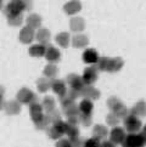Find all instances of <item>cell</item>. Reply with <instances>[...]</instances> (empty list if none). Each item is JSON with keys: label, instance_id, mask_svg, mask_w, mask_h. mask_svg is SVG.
<instances>
[{"label": "cell", "instance_id": "6da1fadb", "mask_svg": "<svg viewBox=\"0 0 146 147\" xmlns=\"http://www.w3.org/2000/svg\"><path fill=\"white\" fill-rule=\"evenodd\" d=\"M32 9V0H11L4 9V13L7 18L22 15L26 10Z\"/></svg>", "mask_w": 146, "mask_h": 147}, {"label": "cell", "instance_id": "7a4b0ae2", "mask_svg": "<svg viewBox=\"0 0 146 147\" xmlns=\"http://www.w3.org/2000/svg\"><path fill=\"white\" fill-rule=\"evenodd\" d=\"M124 66V62L121 57H100L96 63L99 71L116 73L122 69Z\"/></svg>", "mask_w": 146, "mask_h": 147}, {"label": "cell", "instance_id": "3957f363", "mask_svg": "<svg viewBox=\"0 0 146 147\" xmlns=\"http://www.w3.org/2000/svg\"><path fill=\"white\" fill-rule=\"evenodd\" d=\"M123 123H124V130L129 134H138V133H140V130L143 129L141 120L132 113L123 120Z\"/></svg>", "mask_w": 146, "mask_h": 147}, {"label": "cell", "instance_id": "277c9868", "mask_svg": "<svg viewBox=\"0 0 146 147\" xmlns=\"http://www.w3.org/2000/svg\"><path fill=\"white\" fill-rule=\"evenodd\" d=\"M16 98H17V101H18L20 103L28 105V106H29L30 103L38 101V98H36L35 94H34L32 90L27 89V88H22V89H21V90L17 92Z\"/></svg>", "mask_w": 146, "mask_h": 147}, {"label": "cell", "instance_id": "5b68a950", "mask_svg": "<svg viewBox=\"0 0 146 147\" xmlns=\"http://www.w3.org/2000/svg\"><path fill=\"white\" fill-rule=\"evenodd\" d=\"M99 77V69L96 66H90L84 69V73H83V82H84L85 85H93L94 83L97 80Z\"/></svg>", "mask_w": 146, "mask_h": 147}, {"label": "cell", "instance_id": "8992f818", "mask_svg": "<svg viewBox=\"0 0 146 147\" xmlns=\"http://www.w3.org/2000/svg\"><path fill=\"white\" fill-rule=\"evenodd\" d=\"M127 136V131L124 130V128L121 127H114L111 131H110V140L112 141L114 145H122Z\"/></svg>", "mask_w": 146, "mask_h": 147}, {"label": "cell", "instance_id": "52a82bcc", "mask_svg": "<svg viewBox=\"0 0 146 147\" xmlns=\"http://www.w3.org/2000/svg\"><path fill=\"white\" fill-rule=\"evenodd\" d=\"M66 82L71 89H74V90H78V91H80L85 85L84 82H83V78L78 74H74V73H71V74L67 76Z\"/></svg>", "mask_w": 146, "mask_h": 147}, {"label": "cell", "instance_id": "ba28073f", "mask_svg": "<svg viewBox=\"0 0 146 147\" xmlns=\"http://www.w3.org/2000/svg\"><path fill=\"white\" fill-rule=\"evenodd\" d=\"M80 96L93 101V100H97L100 97V91L93 85H84V88L80 90Z\"/></svg>", "mask_w": 146, "mask_h": 147}, {"label": "cell", "instance_id": "9c48e42d", "mask_svg": "<svg viewBox=\"0 0 146 147\" xmlns=\"http://www.w3.org/2000/svg\"><path fill=\"white\" fill-rule=\"evenodd\" d=\"M34 38H35L34 29L27 27V26H26V27H23L22 29L20 30L18 39H20L21 43H23V44H29V43H32Z\"/></svg>", "mask_w": 146, "mask_h": 147}, {"label": "cell", "instance_id": "30bf717a", "mask_svg": "<svg viewBox=\"0 0 146 147\" xmlns=\"http://www.w3.org/2000/svg\"><path fill=\"white\" fill-rule=\"evenodd\" d=\"M45 59L48 60L49 63H56V62H59L61 59V52L57 50L55 46L49 45V46H46Z\"/></svg>", "mask_w": 146, "mask_h": 147}, {"label": "cell", "instance_id": "8fae6325", "mask_svg": "<svg viewBox=\"0 0 146 147\" xmlns=\"http://www.w3.org/2000/svg\"><path fill=\"white\" fill-rule=\"evenodd\" d=\"M51 89L53 91L59 95V97H64L66 94H67V86H66V83L61 79H54L53 83H51Z\"/></svg>", "mask_w": 146, "mask_h": 147}, {"label": "cell", "instance_id": "7c38bea8", "mask_svg": "<svg viewBox=\"0 0 146 147\" xmlns=\"http://www.w3.org/2000/svg\"><path fill=\"white\" fill-rule=\"evenodd\" d=\"M99 59H100V56L95 49H87L83 52V61L88 65H96Z\"/></svg>", "mask_w": 146, "mask_h": 147}, {"label": "cell", "instance_id": "4fadbf2b", "mask_svg": "<svg viewBox=\"0 0 146 147\" xmlns=\"http://www.w3.org/2000/svg\"><path fill=\"white\" fill-rule=\"evenodd\" d=\"M4 111L6 112V114H9V115L20 114V112H21V103L17 101V100H12V101H9V102L5 103Z\"/></svg>", "mask_w": 146, "mask_h": 147}, {"label": "cell", "instance_id": "5bb4252c", "mask_svg": "<svg viewBox=\"0 0 146 147\" xmlns=\"http://www.w3.org/2000/svg\"><path fill=\"white\" fill-rule=\"evenodd\" d=\"M82 10V4L78 0H71L67 4H65L64 6V11L67 15H74L77 12H79Z\"/></svg>", "mask_w": 146, "mask_h": 147}, {"label": "cell", "instance_id": "9a60e30c", "mask_svg": "<svg viewBox=\"0 0 146 147\" xmlns=\"http://www.w3.org/2000/svg\"><path fill=\"white\" fill-rule=\"evenodd\" d=\"M108 135H110L108 129L105 127V125H102V124H97L93 129V138H96V139H99L100 141L101 140H105Z\"/></svg>", "mask_w": 146, "mask_h": 147}, {"label": "cell", "instance_id": "2e32d148", "mask_svg": "<svg viewBox=\"0 0 146 147\" xmlns=\"http://www.w3.org/2000/svg\"><path fill=\"white\" fill-rule=\"evenodd\" d=\"M130 113L134 114L135 117H146V102L145 101H139L133 106L130 109Z\"/></svg>", "mask_w": 146, "mask_h": 147}, {"label": "cell", "instance_id": "e0dca14e", "mask_svg": "<svg viewBox=\"0 0 146 147\" xmlns=\"http://www.w3.org/2000/svg\"><path fill=\"white\" fill-rule=\"evenodd\" d=\"M27 27L32 28V29H40L41 26V17L36 13H30L27 17Z\"/></svg>", "mask_w": 146, "mask_h": 147}, {"label": "cell", "instance_id": "ac0fdd59", "mask_svg": "<svg viewBox=\"0 0 146 147\" xmlns=\"http://www.w3.org/2000/svg\"><path fill=\"white\" fill-rule=\"evenodd\" d=\"M88 43H89L88 36L83 35V34H78L76 36H73V39H72V45L74 46L76 49H84L88 45Z\"/></svg>", "mask_w": 146, "mask_h": 147}, {"label": "cell", "instance_id": "d6986e66", "mask_svg": "<svg viewBox=\"0 0 146 147\" xmlns=\"http://www.w3.org/2000/svg\"><path fill=\"white\" fill-rule=\"evenodd\" d=\"M45 51H46V46L43 44H39V43L35 45H32L28 50L29 55L33 57H43V56H45Z\"/></svg>", "mask_w": 146, "mask_h": 147}, {"label": "cell", "instance_id": "ffe728a7", "mask_svg": "<svg viewBox=\"0 0 146 147\" xmlns=\"http://www.w3.org/2000/svg\"><path fill=\"white\" fill-rule=\"evenodd\" d=\"M70 27H71V30H73V32H82L85 28V22L80 17H73L70 22Z\"/></svg>", "mask_w": 146, "mask_h": 147}, {"label": "cell", "instance_id": "44dd1931", "mask_svg": "<svg viewBox=\"0 0 146 147\" xmlns=\"http://www.w3.org/2000/svg\"><path fill=\"white\" fill-rule=\"evenodd\" d=\"M123 106H124L123 102L118 97H116V96H112V97H110L107 100V107L111 109L112 113H116L118 109H121Z\"/></svg>", "mask_w": 146, "mask_h": 147}, {"label": "cell", "instance_id": "7402d4cb", "mask_svg": "<svg viewBox=\"0 0 146 147\" xmlns=\"http://www.w3.org/2000/svg\"><path fill=\"white\" fill-rule=\"evenodd\" d=\"M35 38L39 41V44L46 45L50 40V32L46 28H40V29H38V32H36Z\"/></svg>", "mask_w": 146, "mask_h": 147}, {"label": "cell", "instance_id": "603a6c76", "mask_svg": "<svg viewBox=\"0 0 146 147\" xmlns=\"http://www.w3.org/2000/svg\"><path fill=\"white\" fill-rule=\"evenodd\" d=\"M78 107H79V112L82 114H91L94 105H93V101L84 98V100H82L79 105H78Z\"/></svg>", "mask_w": 146, "mask_h": 147}, {"label": "cell", "instance_id": "cb8c5ba5", "mask_svg": "<svg viewBox=\"0 0 146 147\" xmlns=\"http://www.w3.org/2000/svg\"><path fill=\"white\" fill-rule=\"evenodd\" d=\"M43 73H44L45 78H48V79H50V80H54L56 78V76H57V73H59V69H57L55 63H49L48 66H45Z\"/></svg>", "mask_w": 146, "mask_h": 147}, {"label": "cell", "instance_id": "d4e9b609", "mask_svg": "<svg viewBox=\"0 0 146 147\" xmlns=\"http://www.w3.org/2000/svg\"><path fill=\"white\" fill-rule=\"evenodd\" d=\"M41 106H43V109L46 113H50L56 109V102L51 96H46L44 97L43 102H41Z\"/></svg>", "mask_w": 146, "mask_h": 147}, {"label": "cell", "instance_id": "484cf974", "mask_svg": "<svg viewBox=\"0 0 146 147\" xmlns=\"http://www.w3.org/2000/svg\"><path fill=\"white\" fill-rule=\"evenodd\" d=\"M71 41V36L67 32H61L56 35V43L59 44L61 48H68Z\"/></svg>", "mask_w": 146, "mask_h": 147}, {"label": "cell", "instance_id": "4316f807", "mask_svg": "<svg viewBox=\"0 0 146 147\" xmlns=\"http://www.w3.org/2000/svg\"><path fill=\"white\" fill-rule=\"evenodd\" d=\"M51 83L53 80L48 79V78H39L36 80V88L40 92H46L49 89H51Z\"/></svg>", "mask_w": 146, "mask_h": 147}, {"label": "cell", "instance_id": "83f0119b", "mask_svg": "<svg viewBox=\"0 0 146 147\" xmlns=\"http://www.w3.org/2000/svg\"><path fill=\"white\" fill-rule=\"evenodd\" d=\"M64 113L66 114V117H78L80 114L79 107H78V105H76V102L64 107Z\"/></svg>", "mask_w": 146, "mask_h": 147}, {"label": "cell", "instance_id": "f1b7e54d", "mask_svg": "<svg viewBox=\"0 0 146 147\" xmlns=\"http://www.w3.org/2000/svg\"><path fill=\"white\" fill-rule=\"evenodd\" d=\"M122 147H138L137 134H127L126 139L122 142Z\"/></svg>", "mask_w": 146, "mask_h": 147}, {"label": "cell", "instance_id": "f546056e", "mask_svg": "<svg viewBox=\"0 0 146 147\" xmlns=\"http://www.w3.org/2000/svg\"><path fill=\"white\" fill-rule=\"evenodd\" d=\"M65 135L68 136V139L78 138V136H79V128H78V125H73V124L67 123V129H66V134Z\"/></svg>", "mask_w": 146, "mask_h": 147}, {"label": "cell", "instance_id": "4dcf8cb0", "mask_svg": "<svg viewBox=\"0 0 146 147\" xmlns=\"http://www.w3.org/2000/svg\"><path fill=\"white\" fill-rule=\"evenodd\" d=\"M46 134H48V136H49L50 139L56 140V141H59V140L62 138V136H64V135H62V134L60 133L59 130H56V129L53 127V125H51V127H49L48 129H46Z\"/></svg>", "mask_w": 146, "mask_h": 147}, {"label": "cell", "instance_id": "1f68e13d", "mask_svg": "<svg viewBox=\"0 0 146 147\" xmlns=\"http://www.w3.org/2000/svg\"><path fill=\"white\" fill-rule=\"evenodd\" d=\"M119 119L118 117L114 113H108L107 115H106V123H107V125H110V127H118V123H119Z\"/></svg>", "mask_w": 146, "mask_h": 147}, {"label": "cell", "instance_id": "d6a6232c", "mask_svg": "<svg viewBox=\"0 0 146 147\" xmlns=\"http://www.w3.org/2000/svg\"><path fill=\"white\" fill-rule=\"evenodd\" d=\"M50 124H51V122H50V119H49V117H48V114H45L44 118L41 119L39 123H36V124H34V125H35V128L38 129V130H46V129L50 127Z\"/></svg>", "mask_w": 146, "mask_h": 147}, {"label": "cell", "instance_id": "836d02e7", "mask_svg": "<svg viewBox=\"0 0 146 147\" xmlns=\"http://www.w3.org/2000/svg\"><path fill=\"white\" fill-rule=\"evenodd\" d=\"M43 106H41V103L39 101H35L33 103H30L29 105V112L30 114H33V113H43Z\"/></svg>", "mask_w": 146, "mask_h": 147}, {"label": "cell", "instance_id": "e575fe53", "mask_svg": "<svg viewBox=\"0 0 146 147\" xmlns=\"http://www.w3.org/2000/svg\"><path fill=\"white\" fill-rule=\"evenodd\" d=\"M79 123L83 124L84 127H89L93 123V118H91V114H79Z\"/></svg>", "mask_w": 146, "mask_h": 147}, {"label": "cell", "instance_id": "d590c367", "mask_svg": "<svg viewBox=\"0 0 146 147\" xmlns=\"http://www.w3.org/2000/svg\"><path fill=\"white\" fill-rule=\"evenodd\" d=\"M46 114H48V117H49V119H50L51 124L57 123V122H60V120H62V119H61V113L57 111V109H55V111L50 112V113H46Z\"/></svg>", "mask_w": 146, "mask_h": 147}, {"label": "cell", "instance_id": "8d00e7d4", "mask_svg": "<svg viewBox=\"0 0 146 147\" xmlns=\"http://www.w3.org/2000/svg\"><path fill=\"white\" fill-rule=\"evenodd\" d=\"M22 21H23L22 15H18V16H14V17L7 18L9 24L12 26V27H17V26H20L21 23H22Z\"/></svg>", "mask_w": 146, "mask_h": 147}, {"label": "cell", "instance_id": "74e56055", "mask_svg": "<svg viewBox=\"0 0 146 147\" xmlns=\"http://www.w3.org/2000/svg\"><path fill=\"white\" fill-rule=\"evenodd\" d=\"M53 127L56 129V130H59L60 133L62 135H65L66 134V129H67V123L64 122V120H60V122H57V123H54V124H51Z\"/></svg>", "mask_w": 146, "mask_h": 147}, {"label": "cell", "instance_id": "f35d334b", "mask_svg": "<svg viewBox=\"0 0 146 147\" xmlns=\"http://www.w3.org/2000/svg\"><path fill=\"white\" fill-rule=\"evenodd\" d=\"M100 146H101V141L96 138H91L84 141V147H100Z\"/></svg>", "mask_w": 146, "mask_h": 147}, {"label": "cell", "instance_id": "ab89813d", "mask_svg": "<svg viewBox=\"0 0 146 147\" xmlns=\"http://www.w3.org/2000/svg\"><path fill=\"white\" fill-rule=\"evenodd\" d=\"M137 142H138V147L146 146V134L144 131H140V133L137 134Z\"/></svg>", "mask_w": 146, "mask_h": 147}, {"label": "cell", "instance_id": "60d3db41", "mask_svg": "<svg viewBox=\"0 0 146 147\" xmlns=\"http://www.w3.org/2000/svg\"><path fill=\"white\" fill-rule=\"evenodd\" d=\"M66 96L68 97V98H71L72 101H76L78 97H80V91L74 90V89H70V90H67Z\"/></svg>", "mask_w": 146, "mask_h": 147}, {"label": "cell", "instance_id": "b9f144b4", "mask_svg": "<svg viewBox=\"0 0 146 147\" xmlns=\"http://www.w3.org/2000/svg\"><path fill=\"white\" fill-rule=\"evenodd\" d=\"M70 141H71L72 147H84V141H83L79 136L74 138V139H70Z\"/></svg>", "mask_w": 146, "mask_h": 147}, {"label": "cell", "instance_id": "7bdbcfd3", "mask_svg": "<svg viewBox=\"0 0 146 147\" xmlns=\"http://www.w3.org/2000/svg\"><path fill=\"white\" fill-rule=\"evenodd\" d=\"M56 147H72L70 139H60L59 141H56Z\"/></svg>", "mask_w": 146, "mask_h": 147}, {"label": "cell", "instance_id": "ee69618b", "mask_svg": "<svg viewBox=\"0 0 146 147\" xmlns=\"http://www.w3.org/2000/svg\"><path fill=\"white\" fill-rule=\"evenodd\" d=\"M44 113H33V114H30V118H32V120H33V123L34 124H36V123H39L41 119L44 118Z\"/></svg>", "mask_w": 146, "mask_h": 147}, {"label": "cell", "instance_id": "f6af8a7d", "mask_svg": "<svg viewBox=\"0 0 146 147\" xmlns=\"http://www.w3.org/2000/svg\"><path fill=\"white\" fill-rule=\"evenodd\" d=\"M100 147H117V146L114 145L111 140H103V141H101Z\"/></svg>", "mask_w": 146, "mask_h": 147}, {"label": "cell", "instance_id": "bcb514c9", "mask_svg": "<svg viewBox=\"0 0 146 147\" xmlns=\"http://www.w3.org/2000/svg\"><path fill=\"white\" fill-rule=\"evenodd\" d=\"M5 103H6V102L4 101V96L0 95V109H4V107H5Z\"/></svg>", "mask_w": 146, "mask_h": 147}, {"label": "cell", "instance_id": "7dc6e473", "mask_svg": "<svg viewBox=\"0 0 146 147\" xmlns=\"http://www.w3.org/2000/svg\"><path fill=\"white\" fill-rule=\"evenodd\" d=\"M4 94H5V89H4L3 85H0V95L4 96Z\"/></svg>", "mask_w": 146, "mask_h": 147}, {"label": "cell", "instance_id": "c3c4849f", "mask_svg": "<svg viewBox=\"0 0 146 147\" xmlns=\"http://www.w3.org/2000/svg\"><path fill=\"white\" fill-rule=\"evenodd\" d=\"M141 131H144V133L146 134V125H145V127H143V129H141Z\"/></svg>", "mask_w": 146, "mask_h": 147}, {"label": "cell", "instance_id": "681fc988", "mask_svg": "<svg viewBox=\"0 0 146 147\" xmlns=\"http://www.w3.org/2000/svg\"><path fill=\"white\" fill-rule=\"evenodd\" d=\"M3 6V0H0V7Z\"/></svg>", "mask_w": 146, "mask_h": 147}]
</instances>
